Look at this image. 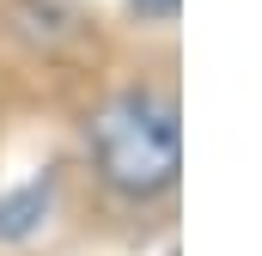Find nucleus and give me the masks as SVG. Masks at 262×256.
<instances>
[{
    "mask_svg": "<svg viewBox=\"0 0 262 256\" xmlns=\"http://www.w3.org/2000/svg\"><path fill=\"white\" fill-rule=\"evenodd\" d=\"M116 12H122V37L128 43H177L183 0H116Z\"/></svg>",
    "mask_w": 262,
    "mask_h": 256,
    "instance_id": "nucleus-2",
    "label": "nucleus"
},
{
    "mask_svg": "<svg viewBox=\"0 0 262 256\" xmlns=\"http://www.w3.org/2000/svg\"><path fill=\"white\" fill-rule=\"evenodd\" d=\"M61 214L79 238L146 250L152 232L177 226L183 195V79L177 43H110L61 104Z\"/></svg>",
    "mask_w": 262,
    "mask_h": 256,
    "instance_id": "nucleus-1",
    "label": "nucleus"
}]
</instances>
